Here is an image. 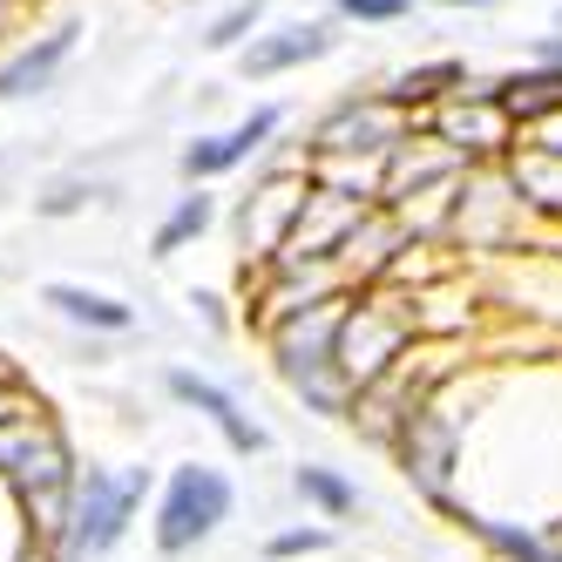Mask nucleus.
<instances>
[{
	"mask_svg": "<svg viewBox=\"0 0 562 562\" xmlns=\"http://www.w3.org/2000/svg\"><path fill=\"white\" fill-rule=\"evenodd\" d=\"M339 326H346V299H312L271 339L278 373H285V386L305 400L312 414H346L352 407V386L339 373Z\"/></svg>",
	"mask_w": 562,
	"mask_h": 562,
	"instance_id": "f257e3e1",
	"label": "nucleus"
},
{
	"mask_svg": "<svg viewBox=\"0 0 562 562\" xmlns=\"http://www.w3.org/2000/svg\"><path fill=\"white\" fill-rule=\"evenodd\" d=\"M461 448H468V420L448 414L440 393H420L407 407V420H400V434H393V461H400V474H407V488L420 502H434V508H448V515L468 508L461 502V474H468Z\"/></svg>",
	"mask_w": 562,
	"mask_h": 562,
	"instance_id": "f03ea898",
	"label": "nucleus"
},
{
	"mask_svg": "<svg viewBox=\"0 0 562 562\" xmlns=\"http://www.w3.org/2000/svg\"><path fill=\"white\" fill-rule=\"evenodd\" d=\"M0 474L21 488V502H27V515H34V529H42L48 542H55V555H61V536H68V515H75V468H68V448H61V434H48V427H8L0 434Z\"/></svg>",
	"mask_w": 562,
	"mask_h": 562,
	"instance_id": "7ed1b4c3",
	"label": "nucleus"
},
{
	"mask_svg": "<svg viewBox=\"0 0 562 562\" xmlns=\"http://www.w3.org/2000/svg\"><path fill=\"white\" fill-rule=\"evenodd\" d=\"M149 495V468H89L82 488H75V515H68V536L55 562H95L115 542L130 536V521Z\"/></svg>",
	"mask_w": 562,
	"mask_h": 562,
	"instance_id": "20e7f679",
	"label": "nucleus"
},
{
	"mask_svg": "<svg viewBox=\"0 0 562 562\" xmlns=\"http://www.w3.org/2000/svg\"><path fill=\"white\" fill-rule=\"evenodd\" d=\"M231 474L211 468V461H183L170 481H164V502H156V549L164 555H190L196 542H211L224 521H231Z\"/></svg>",
	"mask_w": 562,
	"mask_h": 562,
	"instance_id": "39448f33",
	"label": "nucleus"
},
{
	"mask_svg": "<svg viewBox=\"0 0 562 562\" xmlns=\"http://www.w3.org/2000/svg\"><path fill=\"white\" fill-rule=\"evenodd\" d=\"M414 346V318L400 312L393 299H346V326H339V373L359 393H373L393 380V367Z\"/></svg>",
	"mask_w": 562,
	"mask_h": 562,
	"instance_id": "423d86ee",
	"label": "nucleus"
},
{
	"mask_svg": "<svg viewBox=\"0 0 562 562\" xmlns=\"http://www.w3.org/2000/svg\"><path fill=\"white\" fill-rule=\"evenodd\" d=\"M164 386L183 400V407H196V414H204V420L224 434V448H231V454H245V461H251V454H265V448H271V434H265L245 407H237V400H231L217 380L190 373V367H170V373H164Z\"/></svg>",
	"mask_w": 562,
	"mask_h": 562,
	"instance_id": "0eeeda50",
	"label": "nucleus"
},
{
	"mask_svg": "<svg viewBox=\"0 0 562 562\" xmlns=\"http://www.w3.org/2000/svg\"><path fill=\"white\" fill-rule=\"evenodd\" d=\"M278 130V109H258L251 123H237L231 136H204V143H190L183 149V177H217L231 164H245L251 149H265V136Z\"/></svg>",
	"mask_w": 562,
	"mask_h": 562,
	"instance_id": "6e6552de",
	"label": "nucleus"
},
{
	"mask_svg": "<svg viewBox=\"0 0 562 562\" xmlns=\"http://www.w3.org/2000/svg\"><path fill=\"white\" fill-rule=\"evenodd\" d=\"M68 48H75V27H55V34H42L34 48H21L8 68H0V102H14V95H34V89H48V75L68 61Z\"/></svg>",
	"mask_w": 562,
	"mask_h": 562,
	"instance_id": "1a4fd4ad",
	"label": "nucleus"
},
{
	"mask_svg": "<svg viewBox=\"0 0 562 562\" xmlns=\"http://www.w3.org/2000/svg\"><path fill=\"white\" fill-rule=\"evenodd\" d=\"M326 48H333L326 27H278V34H265V42L245 48V75H285V68L326 55Z\"/></svg>",
	"mask_w": 562,
	"mask_h": 562,
	"instance_id": "9d476101",
	"label": "nucleus"
},
{
	"mask_svg": "<svg viewBox=\"0 0 562 562\" xmlns=\"http://www.w3.org/2000/svg\"><path fill=\"white\" fill-rule=\"evenodd\" d=\"M48 305L61 318H75V326H95V333H130L136 312L123 299H102V292H82V285H48Z\"/></svg>",
	"mask_w": 562,
	"mask_h": 562,
	"instance_id": "9b49d317",
	"label": "nucleus"
},
{
	"mask_svg": "<svg viewBox=\"0 0 562 562\" xmlns=\"http://www.w3.org/2000/svg\"><path fill=\"white\" fill-rule=\"evenodd\" d=\"M292 488H299L318 515H326V521H346V515L359 508V488H352V481L333 474V468H318V461H305V468L292 474Z\"/></svg>",
	"mask_w": 562,
	"mask_h": 562,
	"instance_id": "f8f14e48",
	"label": "nucleus"
},
{
	"mask_svg": "<svg viewBox=\"0 0 562 562\" xmlns=\"http://www.w3.org/2000/svg\"><path fill=\"white\" fill-rule=\"evenodd\" d=\"M211 217H217V204H211L204 190L183 196V204L164 217V231H156V258H170V251H183V245H190V237H204V231H211Z\"/></svg>",
	"mask_w": 562,
	"mask_h": 562,
	"instance_id": "ddd939ff",
	"label": "nucleus"
},
{
	"mask_svg": "<svg viewBox=\"0 0 562 562\" xmlns=\"http://www.w3.org/2000/svg\"><path fill=\"white\" fill-rule=\"evenodd\" d=\"M495 102L508 109V115H536V109H562V75H529V82H502L495 89Z\"/></svg>",
	"mask_w": 562,
	"mask_h": 562,
	"instance_id": "4468645a",
	"label": "nucleus"
},
{
	"mask_svg": "<svg viewBox=\"0 0 562 562\" xmlns=\"http://www.w3.org/2000/svg\"><path fill=\"white\" fill-rule=\"evenodd\" d=\"M258 14H265V0H237L231 14H217V21H211L204 42H211V48H237V42H245V34L258 27Z\"/></svg>",
	"mask_w": 562,
	"mask_h": 562,
	"instance_id": "2eb2a0df",
	"label": "nucleus"
},
{
	"mask_svg": "<svg viewBox=\"0 0 562 562\" xmlns=\"http://www.w3.org/2000/svg\"><path fill=\"white\" fill-rule=\"evenodd\" d=\"M318 549H333V529H278L265 542L271 562H292V555H318Z\"/></svg>",
	"mask_w": 562,
	"mask_h": 562,
	"instance_id": "dca6fc26",
	"label": "nucleus"
},
{
	"mask_svg": "<svg viewBox=\"0 0 562 562\" xmlns=\"http://www.w3.org/2000/svg\"><path fill=\"white\" fill-rule=\"evenodd\" d=\"M440 82H461V61H440V68H414V75H400V102H414V95H440Z\"/></svg>",
	"mask_w": 562,
	"mask_h": 562,
	"instance_id": "f3484780",
	"label": "nucleus"
},
{
	"mask_svg": "<svg viewBox=\"0 0 562 562\" xmlns=\"http://www.w3.org/2000/svg\"><path fill=\"white\" fill-rule=\"evenodd\" d=\"M346 14H359V21H400V8H407V0H339Z\"/></svg>",
	"mask_w": 562,
	"mask_h": 562,
	"instance_id": "a211bd4d",
	"label": "nucleus"
},
{
	"mask_svg": "<svg viewBox=\"0 0 562 562\" xmlns=\"http://www.w3.org/2000/svg\"><path fill=\"white\" fill-rule=\"evenodd\" d=\"M440 8H488V0H440Z\"/></svg>",
	"mask_w": 562,
	"mask_h": 562,
	"instance_id": "6ab92c4d",
	"label": "nucleus"
},
{
	"mask_svg": "<svg viewBox=\"0 0 562 562\" xmlns=\"http://www.w3.org/2000/svg\"><path fill=\"white\" fill-rule=\"evenodd\" d=\"M542 55H549V61H555V68H562V42H549V48H542Z\"/></svg>",
	"mask_w": 562,
	"mask_h": 562,
	"instance_id": "aec40b11",
	"label": "nucleus"
},
{
	"mask_svg": "<svg viewBox=\"0 0 562 562\" xmlns=\"http://www.w3.org/2000/svg\"><path fill=\"white\" fill-rule=\"evenodd\" d=\"M555 562H562V536H555Z\"/></svg>",
	"mask_w": 562,
	"mask_h": 562,
	"instance_id": "412c9836",
	"label": "nucleus"
},
{
	"mask_svg": "<svg viewBox=\"0 0 562 562\" xmlns=\"http://www.w3.org/2000/svg\"><path fill=\"white\" fill-rule=\"evenodd\" d=\"M34 562H48V555H34Z\"/></svg>",
	"mask_w": 562,
	"mask_h": 562,
	"instance_id": "4be33fe9",
	"label": "nucleus"
}]
</instances>
